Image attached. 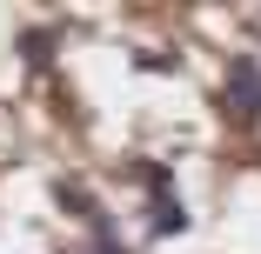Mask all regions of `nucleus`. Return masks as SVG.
Returning a JSON list of instances; mask_svg holds the SVG:
<instances>
[{"label":"nucleus","mask_w":261,"mask_h":254,"mask_svg":"<svg viewBox=\"0 0 261 254\" xmlns=\"http://www.w3.org/2000/svg\"><path fill=\"white\" fill-rule=\"evenodd\" d=\"M228 114L241 127H261V61L254 54H234L228 61Z\"/></svg>","instance_id":"1"},{"label":"nucleus","mask_w":261,"mask_h":254,"mask_svg":"<svg viewBox=\"0 0 261 254\" xmlns=\"http://www.w3.org/2000/svg\"><path fill=\"white\" fill-rule=\"evenodd\" d=\"M147 187H154L147 234H154V241H168V234H188V208L174 201V167H147Z\"/></svg>","instance_id":"2"},{"label":"nucleus","mask_w":261,"mask_h":254,"mask_svg":"<svg viewBox=\"0 0 261 254\" xmlns=\"http://www.w3.org/2000/svg\"><path fill=\"white\" fill-rule=\"evenodd\" d=\"M87 228H94V241H100V254H127V247H121V234H114V214L100 208V201L87 208Z\"/></svg>","instance_id":"3"},{"label":"nucleus","mask_w":261,"mask_h":254,"mask_svg":"<svg viewBox=\"0 0 261 254\" xmlns=\"http://www.w3.org/2000/svg\"><path fill=\"white\" fill-rule=\"evenodd\" d=\"M20 54H27L34 67H47V54H54V34H27V40H20Z\"/></svg>","instance_id":"4"}]
</instances>
